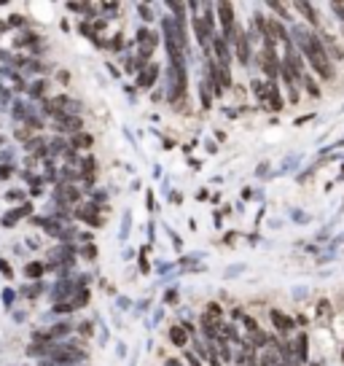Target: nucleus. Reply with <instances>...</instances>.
Masks as SVG:
<instances>
[{"label":"nucleus","mask_w":344,"mask_h":366,"mask_svg":"<svg viewBox=\"0 0 344 366\" xmlns=\"http://www.w3.org/2000/svg\"><path fill=\"white\" fill-rule=\"evenodd\" d=\"M299 353L304 355V353H307V340H304V336H301V340H299Z\"/></svg>","instance_id":"15"},{"label":"nucleus","mask_w":344,"mask_h":366,"mask_svg":"<svg viewBox=\"0 0 344 366\" xmlns=\"http://www.w3.org/2000/svg\"><path fill=\"white\" fill-rule=\"evenodd\" d=\"M213 46H215V54H218V62H221V68H226V65H228V49H226L223 38H213Z\"/></svg>","instance_id":"9"},{"label":"nucleus","mask_w":344,"mask_h":366,"mask_svg":"<svg viewBox=\"0 0 344 366\" xmlns=\"http://www.w3.org/2000/svg\"><path fill=\"white\" fill-rule=\"evenodd\" d=\"M78 127H81V119H78V116H62V119H60V127H56V129H62V132L68 129V132L78 135Z\"/></svg>","instance_id":"8"},{"label":"nucleus","mask_w":344,"mask_h":366,"mask_svg":"<svg viewBox=\"0 0 344 366\" xmlns=\"http://www.w3.org/2000/svg\"><path fill=\"white\" fill-rule=\"evenodd\" d=\"M307 54H309V60L314 65V70L320 73V76H326L331 78V68H328V57H326V51H323V46L318 38H309L307 41Z\"/></svg>","instance_id":"1"},{"label":"nucleus","mask_w":344,"mask_h":366,"mask_svg":"<svg viewBox=\"0 0 344 366\" xmlns=\"http://www.w3.org/2000/svg\"><path fill=\"white\" fill-rule=\"evenodd\" d=\"M51 358L60 361V363H73V361H83L86 358V350L78 347L75 342H65L62 347H51Z\"/></svg>","instance_id":"2"},{"label":"nucleus","mask_w":344,"mask_h":366,"mask_svg":"<svg viewBox=\"0 0 344 366\" xmlns=\"http://www.w3.org/2000/svg\"><path fill=\"white\" fill-rule=\"evenodd\" d=\"M272 321H274V326L280 328V331H288V328L293 326V321H291V318H285L282 313H277V309L272 313Z\"/></svg>","instance_id":"11"},{"label":"nucleus","mask_w":344,"mask_h":366,"mask_svg":"<svg viewBox=\"0 0 344 366\" xmlns=\"http://www.w3.org/2000/svg\"><path fill=\"white\" fill-rule=\"evenodd\" d=\"M140 57L146 60L151 51H154V46H156V41H154V35H148V30H140Z\"/></svg>","instance_id":"5"},{"label":"nucleus","mask_w":344,"mask_h":366,"mask_svg":"<svg viewBox=\"0 0 344 366\" xmlns=\"http://www.w3.org/2000/svg\"><path fill=\"white\" fill-rule=\"evenodd\" d=\"M234 43H237V54H240V62L247 65V57H250V46H247L245 35L240 30H234Z\"/></svg>","instance_id":"4"},{"label":"nucleus","mask_w":344,"mask_h":366,"mask_svg":"<svg viewBox=\"0 0 344 366\" xmlns=\"http://www.w3.org/2000/svg\"><path fill=\"white\" fill-rule=\"evenodd\" d=\"M73 146H75V148H89V146H92V135L78 132V135L73 137Z\"/></svg>","instance_id":"13"},{"label":"nucleus","mask_w":344,"mask_h":366,"mask_svg":"<svg viewBox=\"0 0 344 366\" xmlns=\"http://www.w3.org/2000/svg\"><path fill=\"white\" fill-rule=\"evenodd\" d=\"M218 14H221V24L226 35H234V6L232 3H218Z\"/></svg>","instance_id":"3"},{"label":"nucleus","mask_w":344,"mask_h":366,"mask_svg":"<svg viewBox=\"0 0 344 366\" xmlns=\"http://www.w3.org/2000/svg\"><path fill=\"white\" fill-rule=\"evenodd\" d=\"M0 269H3L6 275H11V269H8V264H6V261H0Z\"/></svg>","instance_id":"17"},{"label":"nucleus","mask_w":344,"mask_h":366,"mask_svg":"<svg viewBox=\"0 0 344 366\" xmlns=\"http://www.w3.org/2000/svg\"><path fill=\"white\" fill-rule=\"evenodd\" d=\"M296 8H299V11H304V14H307L312 24H314V22H318V16H314V8H309L307 3H299V6H296Z\"/></svg>","instance_id":"14"},{"label":"nucleus","mask_w":344,"mask_h":366,"mask_svg":"<svg viewBox=\"0 0 344 366\" xmlns=\"http://www.w3.org/2000/svg\"><path fill=\"white\" fill-rule=\"evenodd\" d=\"M169 340H172V345L183 347V345L188 342V331H186L183 326H172V328H169Z\"/></svg>","instance_id":"6"},{"label":"nucleus","mask_w":344,"mask_h":366,"mask_svg":"<svg viewBox=\"0 0 344 366\" xmlns=\"http://www.w3.org/2000/svg\"><path fill=\"white\" fill-rule=\"evenodd\" d=\"M83 253H86V259H94V253H97V250H94V248L89 245V248H83Z\"/></svg>","instance_id":"16"},{"label":"nucleus","mask_w":344,"mask_h":366,"mask_svg":"<svg viewBox=\"0 0 344 366\" xmlns=\"http://www.w3.org/2000/svg\"><path fill=\"white\" fill-rule=\"evenodd\" d=\"M167 366H180V361H167Z\"/></svg>","instance_id":"18"},{"label":"nucleus","mask_w":344,"mask_h":366,"mask_svg":"<svg viewBox=\"0 0 344 366\" xmlns=\"http://www.w3.org/2000/svg\"><path fill=\"white\" fill-rule=\"evenodd\" d=\"M156 76H159V68H156V65H151V68H146V70H142L140 73V78H137V83H140V87H151V83H154L156 81Z\"/></svg>","instance_id":"7"},{"label":"nucleus","mask_w":344,"mask_h":366,"mask_svg":"<svg viewBox=\"0 0 344 366\" xmlns=\"http://www.w3.org/2000/svg\"><path fill=\"white\" fill-rule=\"evenodd\" d=\"M24 275H27V277H33V280H38V277L43 275V264H38V261L27 264V267H24Z\"/></svg>","instance_id":"12"},{"label":"nucleus","mask_w":344,"mask_h":366,"mask_svg":"<svg viewBox=\"0 0 344 366\" xmlns=\"http://www.w3.org/2000/svg\"><path fill=\"white\" fill-rule=\"evenodd\" d=\"M94 213H97V210H94L92 205H86V208L78 210V218H81V221H89L92 227H100V215H94Z\"/></svg>","instance_id":"10"}]
</instances>
